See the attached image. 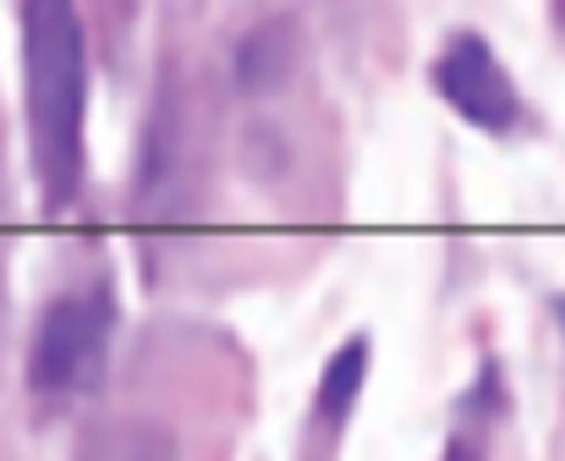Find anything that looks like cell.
<instances>
[{"mask_svg": "<svg viewBox=\"0 0 565 461\" xmlns=\"http://www.w3.org/2000/svg\"><path fill=\"white\" fill-rule=\"evenodd\" d=\"M258 418V357L192 308H154L127 330L99 401L72 424L66 461H236Z\"/></svg>", "mask_w": 565, "mask_h": 461, "instance_id": "cell-2", "label": "cell"}, {"mask_svg": "<svg viewBox=\"0 0 565 461\" xmlns=\"http://www.w3.org/2000/svg\"><path fill=\"white\" fill-rule=\"evenodd\" d=\"M17 66H22V143L39 215L66 226L94 199L88 105H94V50L88 17L72 6L17 11Z\"/></svg>", "mask_w": 565, "mask_h": 461, "instance_id": "cell-5", "label": "cell"}, {"mask_svg": "<svg viewBox=\"0 0 565 461\" xmlns=\"http://www.w3.org/2000/svg\"><path fill=\"white\" fill-rule=\"evenodd\" d=\"M225 99L209 55V22L177 11L154 50L149 99L127 171V226L138 253V280L154 308L177 297H209L220 275L225 236Z\"/></svg>", "mask_w": 565, "mask_h": 461, "instance_id": "cell-1", "label": "cell"}, {"mask_svg": "<svg viewBox=\"0 0 565 461\" xmlns=\"http://www.w3.org/2000/svg\"><path fill=\"white\" fill-rule=\"evenodd\" d=\"M127 346V302L110 230L88 226L55 242L50 275L28 313L22 401L33 429L77 424L110 385Z\"/></svg>", "mask_w": 565, "mask_h": 461, "instance_id": "cell-4", "label": "cell"}, {"mask_svg": "<svg viewBox=\"0 0 565 461\" xmlns=\"http://www.w3.org/2000/svg\"><path fill=\"white\" fill-rule=\"evenodd\" d=\"M369 374H374V335L369 330L330 346V357L313 379V396H308V407L291 429V457L286 461H347V440H352V424L363 412Z\"/></svg>", "mask_w": 565, "mask_h": 461, "instance_id": "cell-7", "label": "cell"}, {"mask_svg": "<svg viewBox=\"0 0 565 461\" xmlns=\"http://www.w3.org/2000/svg\"><path fill=\"white\" fill-rule=\"evenodd\" d=\"M231 176L280 221L347 215L341 121L319 94V44L291 11H242L214 33Z\"/></svg>", "mask_w": 565, "mask_h": 461, "instance_id": "cell-3", "label": "cell"}, {"mask_svg": "<svg viewBox=\"0 0 565 461\" xmlns=\"http://www.w3.org/2000/svg\"><path fill=\"white\" fill-rule=\"evenodd\" d=\"M428 88L467 121L478 127L483 138L494 143H516V138H533L544 127V116L533 110L522 77L500 61L494 39L483 28H450L439 39V50L428 55Z\"/></svg>", "mask_w": 565, "mask_h": 461, "instance_id": "cell-6", "label": "cell"}]
</instances>
